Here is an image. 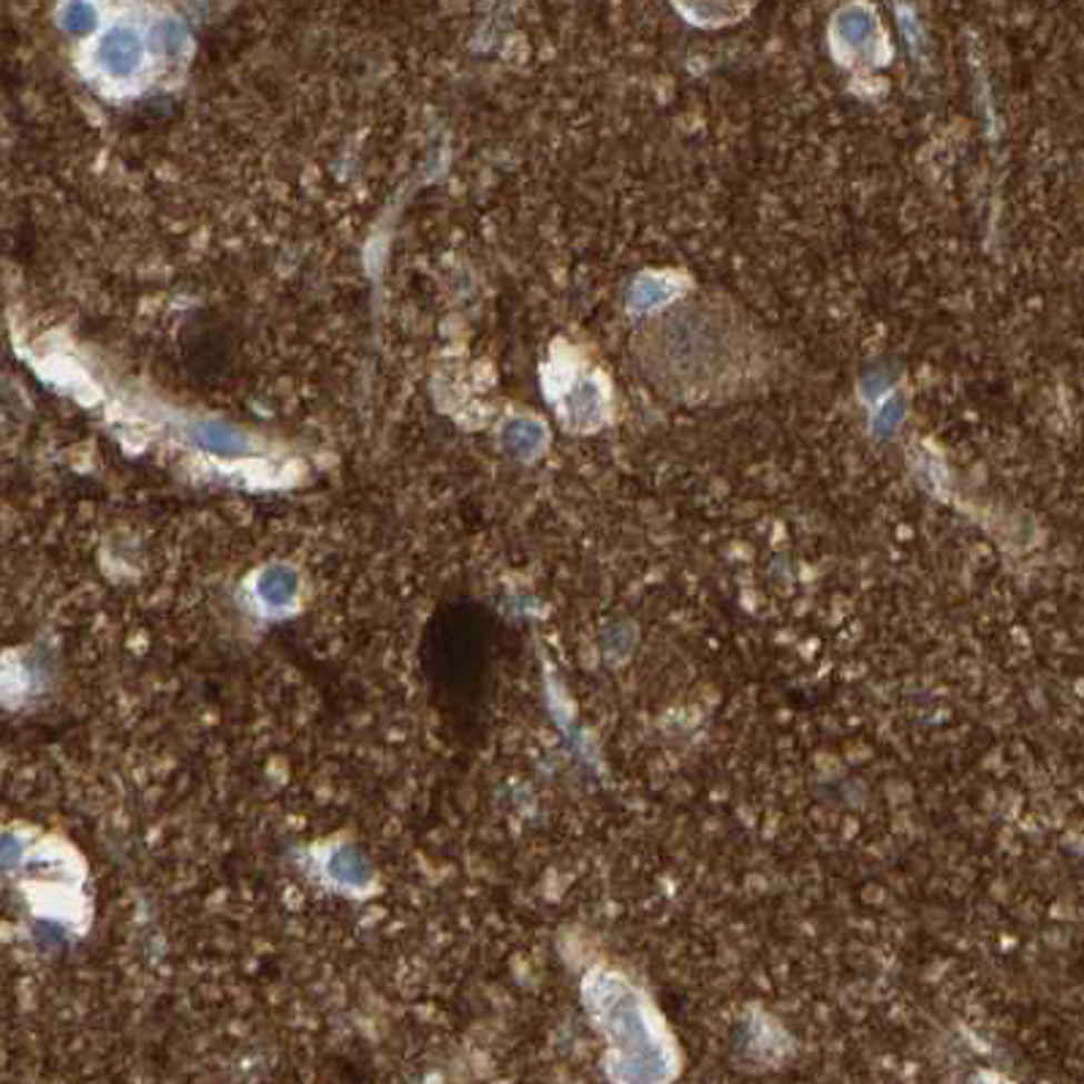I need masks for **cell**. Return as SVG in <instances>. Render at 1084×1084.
Masks as SVG:
<instances>
[{
  "instance_id": "cell-3",
  "label": "cell",
  "mask_w": 1084,
  "mask_h": 1084,
  "mask_svg": "<svg viewBox=\"0 0 1084 1084\" xmlns=\"http://www.w3.org/2000/svg\"><path fill=\"white\" fill-rule=\"evenodd\" d=\"M563 413L576 430H593L606 416V392L599 381L580 379L563 394Z\"/></svg>"
},
{
  "instance_id": "cell-1",
  "label": "cell",
  "mask_w": 1084,
  "mask_h": 1084,
  "mask_svg": "<svg viewBox=\"0 0 1084 1084\" xmlns=\"http://www.w3.org/2000/svg\"><path fill=\"white\" fill-rule=\"evenodd\" d=\"M490 666V629L481 606H446L424 639V669L432 691L454 710L476 702Z\"/></svg>"
},
{
  "instance_id": "cell-5",
  "label": "cell",
  "mask_w": 1084,
  "mask_h": 1084,
  "mask_svg": "<svg viewBox=\"0 0 1084 1084\" xmlns=\"http://www.w3.org/2000/svg\"><path fill=\"white\" fill-rule=\"evenodd\" d=\"M191 438L199 443V446L207 449L212 454L221 456H234L242 454L248 449V435L242 430L229 428L223 422H199L191 428Z\"/></svg>"
},
{
  "instance_id": "cell-2",
  "label": "cell",
  "mask_w": 1084,
  "mask_h": 1084,
  "mask_svg": "<svg viewBox=\"0 0 1084 1084\" xmlns=\"http://www.w3.org/2000/svg\"><path fill=\"white\" fill-rule=\"evenodd\" d=\"M144 63V44L133 30H109L99 44V66L114 79H131Z\"/></svg>"
},
{
  "instance_id": "cell-4",
  "label": "cell",
  "mask_w": 1084,
  "mask_h": 1084,
  "mask_svg": "<svg viewBox=\"0 0 1084 1084\" xmlns=\"http://www.w3.org/2000/svg\"><path fill=\"white\" fill-rule=\"evenodd\" d=\"M680 294V283L669 275H639L629 291L631 313H650Z\"/></svg>"
},
{
  "instance_id": "cell-7",
  "label": "cell",
  "mask_w": 1084,
  "mask_h": 1084,
  "mask_svg": "<svg viewBox=\"0 0 1084 1084\" xmlns=\"http://www.w3.org/2000/svg\"><path fill=\"white\" fill-rule=\"evenodd\" d=\"M905 419V403L903 398H889L886 403H881L875 408V419H873V430L879 435H889L903 424Z\"/></svg>"
},
{
  "instance_id": "cell-10",
  "label": "cell",
  "mask_w": 1084,
  "mask_h": 1084,
  "mask_svg": "<svg viewBox=\"0 0 1084 1084\" xmlns=\"http://www.w3.org/2000/svg\"><path fill=\"white\" fill-rule=\"evenodd\" d=\"M886 381H889V375L883 373L881 368H875V370H873V375H870V379H864V383H862L864 394H867V398H879V392H881V389H886V387H889Z\"/></svg>"
},
{
  "instance_id": "cell-9",
  "label": "cell",
  "mask_w": 1084,
  "mask_h": 1084,
  "mask_svg": "<svg viewBox=\"0 0 1084 1084\" xmlns=\"http://www.w3.org/2000/svg\"><path fill=\"white\" fill-rule=\"evenodd\" d=\"M158 44H161V50L169 58H177V54L185 50V33H182V28L177 22H167V26H161V30H158Z\"/></svg>"
},
{
  "instance_id": "cell-8",
  "label": "cell",
  "mask_w": 1084,
  "mask_h": 1084,
  "mask_svg": "<svg viewBox=\"0 0 1084 1084\" xmlns=\"http://www.w3.org/2000/svg\"><path fill=\"white\" fill-rule=\"evenodd\" d=\"M93 26H96L93 9H88V6L82 3H74L66 9L63 28L69 30V33H88V30H93Z\"/></svg>"
},
{
  "instance_id": "cell-6",
  "label": "cell",
  "mask_w": 1084,
  "mask_h": 1084,
  "mask_svg": "<svg viewBox=\"0 0 1084 1084\" xmlns=\"http://www.w3.org/2000/svg\"><path fill=\"white\" fill-rule=\"evenodd\" d=\"M544 441H546V430L541 428L535 419H514V422L505 424L503 430L505 449H511V452L520 456H533L541 446H544Z\"/></svg>"
}]
</instances>
